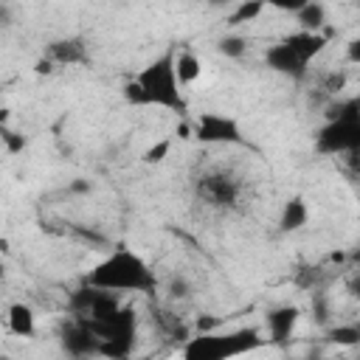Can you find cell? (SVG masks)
I'll list each match as a JSON object with an SVG mask.
<instances>
[{
	"mask_svg": "<svg viewBox=\"0 0 360 360\" xmlns=\"http://www.w3.org/2000/svg\"><path fill=\"white\" fill-rule=\"evenodd\" d=\"M174 48L166 51L163 56H158L155 62H149L127 87L124 96L129 104L138 107H160V110H172L177 115L188 112V101L183 96V82L177 76L174 68Z\"/></svg>",
	"mask_w": 360,
	"mask_h": 360,
	"instance_id": "6da1fadb",
	"label": "cell"
},
{
	"mask_svg": "<svg viewBox=\"0 0 360 360\" xmlns=\"http://www.w3.org/2000/svg\"><path fill=\"white\" fill-rule=\"evenodd\" d=\"M87 284L104 287L112 292H146L149 295L158 290V276L135 250L118 248L87 273Z\"/></svg>",
	"mask_w": 360,
	"mask_h": 360,
	"instance_id": "7a4b0ae2",
	"label": "cell"
},
{
	"mask_svg": "<svg viewBox=\"0 0 360 360\" xmlns=\"http://www.w3.org/2000/svg\"><path fill=\"white\" fill-rule=\"evenodd\" d=\"M315 149L321 155L360 158V96L329 107L326 124L315 135Z\"/></svg>",
	"mask_w": 360,
	"mask_h": 360,
	"instance_id": "3957f363",
	"label": "cell"
},
{
	"mask_svg": "<svg viewBox=\"0 0 360 360\" xmlns=\"http://www.w3.org/2000/svg\"><path fill=\"white\" fill-rule=\"evenodd\" d=\"M326 51V37L321 31H295L276 45L264 51V62L273 73H281L287 79H304L309 70V62Z\"/></svg>",
	"mask_w": 360,
	"mask_h": 360,
	"instance_id": "277c9868",
	"label": "cell"
},
{
	"mask_svg": "<svg viewBox=\"0 0 360 360\" xmlns=\"http://www.w3.org/2000/svg\"><path fill=\"white\" fill-rule=\"evenodd\" d=\"M262 346V335L256 326H242L233 332H202L186 340L183 357L188 360H225L239 357Z\"/></svg>",
	"mask_w": 360,
	"mask_h": 360,
	"instance_id": "5b68a950",
	"label": "cell"
},
{
	"mask_svg": "<svg viewBox=\"0 0 360 360\" xmlns=\"http://www.w3.org/2000/svg\"><path fill=\"white\" fill-rule=\"evenodd\" d=\"M98 338V354L104 357H127L135 346V312L129 307H118L107 318H84Z\"/></svg>",
	"mask_w": 360,
	"mask_h": 360,
	"instance_id": "8992f818",
	"label": "cell"
},
{
	"mask_svg": "<svg viewBox=\"0 0 360 360\" xmlns=\"http://www.w3.org/2000/svg\"><path fill=\"white\" fill-rule=\"evenodd\" d=\"M197 197L214 208H233L242 197V183L225 169H208L197 177Z\"/></svg>",
	"mask_w": 360,
	"mask_h": 360,
	"instance_id": "52a82bcc",
	"label": "cell"
},
{
	"mask_svg": "<svg viewBox=\"0 0 360 360\" xmlns=\"http://www.w3.org/2000/svg\"><path fill=\"white\" fill-rule=\"evenodd\" d=\"M191 132L202 141V143H245L239 124L231 115H219V112H202L194 118Z\"/></svg>",
	"mask_w": 360,
	"mask_h": 360,
	"instance_id": "ba28073f",
	"label": "cell"
},
{
	"mask_svg": "<svg viewBox=\"0 0 360 360\" xmlns=\"http://www.w3.org/2000/svg\"><path fill=\"white\" fill-rule=\"evenodd\" d=\"M59 343L70 357H87V354H98V338L90 329V323L79 315H73L68 323H62L59 329Z\"/></svg>",
	"mask_w": 360,
	"mask_h": 360,
	"instance_id": "9c48e42d",
	"label": "cell"
},
{
	"mask_svg": "<svg viewBox=\"0 0 360 360\" xmlns=\"http://www.w3.org/2000/svg\"><path fill=\"white\" fill-rule=\"evenodd\" d=\"M298 318H301V309H298V307H292V304L273 307V309L267 312V318H264L267 338H270L273 343H284V340L292 335V329H295Z\"/></svg>",
	"mask_w": 360,
	"mask_h": 360,
	"instance_id": "30bf717a",
	"label": "cell"
},
{
	"mask_svg": "<svg viewBox=\"0 0 360 360\" xmlns=\"http://www.w3.org/2000/svg\"><path fill=\"white\" fill-rule=\"evenodd\" d=\"M309 222V205L304 197H290L281 208V217H278V231L281 233H292V231H301L304 225Z\"/></svg>",
	"mask_w": 360,
	"mask_h": 360,
	"instance_id": "8fae6325",
	"label": "cell"
},
{
	"mask_svg": "<svg viewBox=\"0 0 360 360\" xmlns=\"http://www.w3.org/2000/svg\"><path fill=\"white\" fill-rule=\"evenodd\" d=\"M6 326H8V332L17 335V338H31V335L37 332L34 309H31L28 304H22V301L11 304V307L6 309Z\"/></svg>",
	"mask_w": 360,
	"mask_h": 360,
	"instance_id": "7c38bea8",
	"label": "cell"
},
{
	"mask_svg": "<svg viewBox=\"0 0 360 360\" xmlns=\"http://www.w3.org/2000/svg\"><path fill=\"white\" fill-rule=\"evenodd\" d=\"M45 56L53 65H73V62L84 59V45L79 39H62V42H53Z\"/></svg>",
	"mask_w": 360,
	"mask_h": 360,
	"instance_id": "4fadbf2b",
	"label": "cell"
},
{
	"mask_svg": "<svg viewBox=\"0 0 360 360\" xmlns=\"http://www.w3.org/2000/svg\"><path fill=\"white\" fill-rule=\"evenodd\" d=\"M174 68H177V76H180L183 87L194 84L200 79V73H202V65H200V59L191 51H177L174 53Z\"/></svg>",
	"mask_w": 360,
	"mask_h": 360,
	"instance_id": "5bb4252c",
	"label": "cell"
},
{
	"mask_svg": "<svg viewBox=\"0 0 360 360\" xmlns=\"http://www.w3.org/2000/svg\"><path fill=\"white\" fill-rule=\"evenodd\" d=\"M264 8H267V6H264L262 0H239V3H236V8H233V11H231V17H228V25H231V28L245 25V22L256 20Z\"/></svg>",
	"mask_w": 360,
	"mask_h": 360,
	"instance_id": "9a60e30c",
	"label": "cell"
},
{
	"mask_svg": "<svg viewBox=\"0 0 360 360\" xmlns=\"http://www.w3.org/2000/svg\"><path fill=\"white\" fill-rule=\"evenodd\" d=\"M295 17H298V22H301L304 31H321V25L326 22V8L321 6V0H312V3L304 6Z\"/></svg>",
	"mask_w": 360,
	"mask_h": 360,
	"instance_id": "2e32d148",
	"label": "cell"
},
{
	"mask_svg": "<svg viewBox=\"0 0 360 360\" xmlns=\"http://www.w3.org/2000/svg\"><path fill=\"white\" fill-rule=\"evenodd\" d=\"M217 51H219L222 56H228V59H239V56H245V51H248V39L239 37V34H225V37L217 42Z\"/></svg>",
	"mask_w": 360,
	"mask_h": 360,
	"instance_id": "e0dca14e",
	"label": "cell"
},
{
	"mask_svg": "<svg viewBox=\"0 0 360 360\" xmlns=\"http://www.w3.org/2000/svg\"><path fill=\"white\" fill-rule=\"evenodd\" d=\"M169 149H172V141H158V143H152V146L143 152V163H160V160H166Z\"/></svg>",
	"mask_w": 360,
	"mask_h": 360,
	"instance_id": "ac0fdd59",
	"label": "cell"
},
{
	"mask_svg": "<svg viewBox=\"0 0 360 360\" xmlns=\"http://www.w3.org/2000/svg\"><path fill=\"white\" fill-rule=\"evenodd\" d=\"M264 6L270 8H278V11H287V14H298L304 6H309L312 0H262Z\"/></svg>",
	"mask_w": 360,
	"mask_h": 360,
	"instance_id": "d6986e66",
	"label": "cell"
},
{
	"mask_svg": "<svg viewBox=\"0 0 360 360\" xmlns=\"http://www.w3.org/2000/svg\"><path fill=\"white\" fill-rule=\"evenodd\" d=\"M169 295H172V298H188V295H191L188 281H186L183 276H174L172 284H169Z\"/></svg>",
	"mask_w": 360,
	"mask_h": 360,
	"instance_id": "ffe728a7",
	"label": "cell"
},
{
	"mask_svg": "<svg viewBox=\"0 0 360 360\" xmlns=\"http://www.w3.org/2000/svg\"><path fill=\"white\" fill-rule=\"evenodd\" d=\"M346 56H349V62H354V65H360V37L349 42V51H346Z\"/></svg>",
	"mask_w": 360,
	"mask_h": 360,
	"instance_id": "44dd1931",
	"label": "cell"
},
{
	"mask_svg": "<svg viewBox=\"0 0 360 360\" xmlns=\"http://www.w3.org/2000/svg\"><path fill=\"white\" fill-rule=\"evenodd\" d=\"M352 292H354V298L360 301V276H357V278L352 281Z\"/></svg>",
	"mask_w": 360,
	"mask_h": 360,
	"instance_id": "7402d4cb",
	"label": "cell"
}]
</instances>
